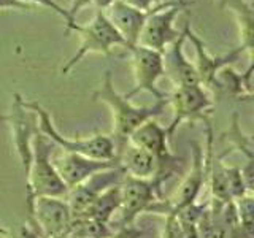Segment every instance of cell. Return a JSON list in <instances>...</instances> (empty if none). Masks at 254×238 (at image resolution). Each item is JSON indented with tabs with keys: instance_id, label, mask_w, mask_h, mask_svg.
<instances>
[{
	"instance_id": "cell-12",
	"label": "cell",
	"mask_w": 254,
	"mask_h": 238,
	"mask_svg": "<svg viewBox=\"0 0 254 238\" xmlns=\"http://www.w3.org/2000/svg\"><path fill=\"white\" fill-rule=\"evenodd\" d=\"M51 161L56 172L59 173L61 179L68 190L83 184L94 175L119 167L118 159H115V161H99V159H89L73 153H64V151L51 157Z\"/></svg>"
},
{
	"instance_id": "cell-4",
	"label": "cell",
	"mask_w": 254,
	"mask_h": 238,
	"mask_svg": "<svg viewBox=\"0 0 254 238\" xmlns=\"http://www.w3.org/2000/svg\"><path fill=\"white\" fill-rule=\"evenodd\" d=\"M75 32H78L81 37V43H79L76 53L62 65V75H68L70 70L76 67L87 54H110L116 46L126 48L124 38L118 34V30L108 21L105 13L99 10L95 11L94 18L86 26L76 24Z\"/></svg>"
},
{
	"instance_id": "cell-18",
	"label": "cell",
	"mask_w": 254,
	"mask_h": 238,
	"mask_svg": "<svg viewBox=\"0 0 254 238\" xmlns=\"http://www.w3.org/2000/svg\"><path fill=\"white\" fill-rule=\"evenodd\" d=\"M219 6L222 10L234 13L238 34H240V48L253 58V26H254V8L248 0H221Z\"/></svg>"
},
{
	"instance_id": "cell-10",
	"label": "cell",
	"mask_w": 254,
	"mask_h": 238,
	"mask_svg": "<svg viewBox=\"0 0 254 238\" xmlns=\"http://www.w3.org/2000/svg\"><path fill=\"white\" fill-rule=\"evenodd\" d=\"M42 238H62L71 224V213L64 197H37L29 203Z\"/></svg>"
},
{
	"instance_id": "cell-1",
	"label": "cell",
	"mask_w": 254,
	"mask_h": 238,
	"mask_svg": "<svg viewBox=\"0 0 254 238\" xmlns=\"http://www.w3.org/2000/svg\"><path fill=\"white\" fill-rule=\"evenodd\" d=\"M94 100L103 102L111 111L116 146L127 141L129 135L143 122H146L148 119L161 116L165 111L167 105H169V99L167 97L156 100L149 107L133 105L130 99H127L126 95L119 94L115 89L113 76H111L110 70L105 71V76H103L100 87L94 92Z\"/></svg>"
},
{
	"instance_id": "cell-2",
	"label": "cell",
	"mask_w": 254,
	"mask_h": 238,
	"mask_svg": "<svg viewBox=\"0 0 254 238\" xmlns=\"http://www.w3.org/2000/svg\"><path fill=\"white\" fill-rule=\"evenodd\" d=\"M22 105L26 110L38 116L40 133L45 135L56 146H59L64 153H73L89 159H99V161H115V159H118L116 141L110 135L95 133L92 137H86V138H68L56 129L48 110H45L40 103L22 100Z\"/></svg>"
},
{
	"instance_id": "cell-22",
	"label": "cell",
	"mask_w": 254,
	"mask_h": 238,
	"mask_svg": "<svg viewBox=\"0 0 254 238\" xmlns=\"http://www.w3.org/2000/svg\"><path fill=\"white\" fill-rule=\"evenodd\" d=\"M22 2H26L29 5H32L34 8L37 6H45V8H50V10H53L56 14H59L61 18L65 21V27H68L70 24V19H68V13L65 8H62L58 2H54V0H22Z\"/></svg>"
},
{
	"instance_id": "cell-25",
	"label": "cell",
	"mask_w": 254,
	"mask_h": 238,
	"mask_svg": "<svg viewBox=\"0 0 254 238\" xmlns=\"http://www.w3.org/2000/svg\"><path fill=\"white\" fill-rule=\"evenodd\" d=\"M141 230L135 229L133 224H129V226H123L118 229L116 234H111L108 238H140L141 237Z\"/></svg>"
},
{
	"instance_id": "cell-7",
	"label": "cell",
	"mask_w": 254,
	"mask_h": 238,
	"mask_svg": "<svg viewBox=\"0 0 254 238\" xmlns=\"http://www.w3.org/2000/svg\"><path fill=\"white\" fill-rule=\"evenodd\" d=\"M169 105H172V122L167 127L170 138L173 137L178 125L188 121H208L206 115L211 113L214 102L206 94L205 87L200 84L177 86L169 95Z\"/></svg>"
},
{
	"instance_id": "cell-26",
	"label": "cell",
	"mask_w": 254,
	"mask_h": 238,
	"mask_svg": "<svg viewBox=\"0 0 254 238\" xmlns=\"http://www.w3.org/2000/svg\"><path fill=\"white\" fill-rule=\"evenodd\" d=\"M119 2L129 5L132 8H137V10H141V11H149L159 5L156 3V0H119Z\"/></svg>"
},
{
	"instance_id": "cell-3",
	"label": "cell",
	"mask_w": 254,
	"mask_h": 238,
	"mask_svg": "<svg viewBox=\"0 0 254 238\" xmlns=\"http://www.w3.org/2000/svg\"><path fill=\"white\" fill-rule=\"evenodd\" d=\"M51 148V141L37 130L32 138V156L26 169L29 203L37 197H65L68 192L53 165Z\"/></svg>"
},
{
	"instance_id": "cell-13",
	"label": "cell",
	"mask_w": 254,
	"mask_h": 238,
	"mask_svg": "<svg viewBox=\"0 0 254 238\" xmlns=\"http://www.w3.org/2000/svg\"><path fill=\"white\" fill-rule=\"evenodd\" d=\"M170 135L167 132V127H162L156 119H148L146 122H143L140 127H137L127 138V143H130L132 146L143 149L154 156L159 164L162 165V169L167 172H173L170 165L177 164L178 159L172 154L170 151Z\"/></svg>"
},
{
	"instance_id": "cell-20",
	"label": "cell",
	"mask_w": 254,
	"mask_h": 238,
	"mask_svg": "<svg viewBox=\"0 0 254 238\" xmlns=\"http://www.w3.org/2000/svg\"><path fill=\"white\" fill-rule=\"evenodd\" d=\"M229 140L234 143L237 149L245 151V154L248 156V161H253V140L248 135H243V132L240 130L237 115H234L232 127H230V130H229Z\"/></svg>"
},
{
	"instance_id": "cell-23",
	"label": "cell",
	"mask_w": 254,
	"mask_h": 238,
	"mask_svg": "<svg viewBox=\"0 0 254 238\" xmlns=\"http://www.w3.org/2000/svg\"><path fill=\"white\" fill-rule=\"evenodd\" d=\"M87 5H92V0H70V6L67 8L68 19H70L68 27H65L67 32L75 30V27H76V16H78V13L81 11L83 8H86Z\"/></svg>"
},
{
	"instance_id": "cell-28",
	"label": "cell",
	"mask_w": 254,
	"mask_h": 238,
	"mask_svg": "<svg viewBox=\"0 0 254 238\" xmlns=\"http://www.w3.org/2000/svg\"><path fill=\"white\" fill-rule=\"evenodd\" d=\"M178 2H186V0H178Z\"/></svg>"
},
{
	"instance_id": "cell-16",
	"label": "cell",
	"mask_w": 254,
	"mask_h": 238,
	"mask_svg": "<svg viewBox=\"0 0 254 238\" xmlns=\"http://www.w3.org/2000/svg\"><path fill=\"white\" fill-rule=\"evenodd\" d=\"M185 42H186V30L183 27V32L178 37V40H175V42L162 53L165 75L172 79L175 87L198 84L194 62H190L185 54Z\"/></svg>"
},
{
	"instance_id": "cell-6",
	"label": "cell",
	"mask_w": 254,
	"mask_h": 238,
	"mask_svg": "<svg viewBox=\"0 0 254 238\" xmlns=\"http://www.w3.org/2000/svg\"><path fill=\"white\" fill-rule=\"evenodd\" d=\"M190 3L178 0H165L149 14L138 38V45L164 53L175 40H178L183 30H178L175 22L180 13L186 10Z\"/></svg>"
},
{
	"instance_id": "cell-9",
	"label": "cell",
	"mask_w": 254,
	"mask_h": 238,
	"mask_svg": "<svg viewBox=\"0 0 254 238\" xmlns=\"http://www.w3.org/2000/svg\"><path fill=\"white\" fill-rule=\"evenodd\" d=\"M192 167H190L186 178L181 181L178 189L175 190V194L167 202L157 200L148 211H156L161 214H175L180 210L186 208V206L195 203L198 194L203 187L205 175H206V162L202 148L192 143Z\"/></svg>"
},
{
	"instance_id": "cell-5",
	"label": "cell",
	"mask_w": 254,
	"mask_h": 238,
	"mask_svg": "<svg viewBox=\"0 0 254 238\" xmlns=\"http://www.w3.org/2000/svg\"><path fill=\"white\" fill-rule=\"evenodd\" d=\"M169 175H162L154 179H138L132 177H124L119 181V210L121 226L133 224L135 218L140 213L148 211L157 200H161V186Z\"/></svg>"
},
{
	"instance_id": "cell-24",
	"label": "cell",
	"mask_w": 254,
	"mask_h": 238,
	"mask_svg": "<svg viewBox=\"0 0 254 238\" xmlns=\"http://www.w3.org/2000/svg\"><path fill=\"white\" fill-rule=\"evenodd\" d=\"M0 10H18V11H34L35 8L22 2V0H0Z\"/></svg>"
},
{
	"instance_id": "cell-27",
	"label": "cell",
	"mask_w": 254,
	"mask_h": 238,
	"mask_svg": "<svg viewBox=\"0 0 254 238\" xmlns=\"http://www.w3.org/2000/svg\"><path fill=\"white\" fill-rule=\"evenodd\" d=\"M113 2H115V0H92V5L97 8L99 11H105L111 6V3H113Z\"/></svg>"
},
{
	"instance_id": "cell-11",
	"label": "cell",
	"mask_w": 254,
	"mask_h": 238,
	"mask_svg": "<svg viewBox=\"0 0 254 238\" xmlns=\"http://www.w3.org/2000/svg\"><path fill=\"white\" fill-rule=\"evenodd\" d=\"M185 30H186V40H189V42L192 43L194 50H195L194 67L197 71L198 84L203 86L205 89L214 87L216 86L218 75L226 67H229L230 63H234L238 58H240V56L245 53V50L238 46L234 51H230L229 54L213 56L208 53V50H206V43L192 30V26H190L189 21H186V24H185Z\"/></svg>"
},
{
	"instance_id": "cell-17",
	"label": "cell",
	"mask_w": 254,
	"mask_h": 238,
	"mask_svg": "<svg viewBox=\"0 0 254 238\" xmlns=\"http://www.w3.org/2000/svg\"><path fill=\"white\" fill-rule=\"evenodd\" d=\"M11 124H13V133H14V143L18 146V151L21 154V159L24 165L30 162L32 156V138L37 133V130L32 125V121L27 118L26 108L22 107V99L21 95H14V103H13V115H11Z\"/></svg>"
},
{
	"instance_id": "cell-8",
	"label": "cell",
	"mask_w": 254,
	"mask_h": 238,
	"mask_svg": "<svg viewBox=\"0 0 254 238\" xmlns=\"http://www.w3.org/2000/svg\"><path fill=\"white\" fill-rule=\"evenodd\" d=\"M132 56V70L135 78L133 89L126 94L127 99H132L138 92H149L153 94L156 100L164 99L161 91L157 89V81L165 76V67H164V54L156 50H149L141 45H135L127 48Z\"/></svg>"
},
{
	"instance_id": "cell-19",
	"label": "cell",
	"mask_w": 254,
	"mask_h": 238,
	"mask_svg": "<svg viewBox=\"0 0 254 238\" xmlns=\"http://www.w3.org/2000/svg\"><path fill=\"white\" fill-rule=\"evenodd\" d=\"M119 203H121V200H119V182H118V184L105 189L103 192H100L95 197V200L91 203V206L87 208L83 218L102 222V224H108L110 219L113 218V214L118 213Z\"/></svg>"
},
{
	"instance_id": "cell-15",
	"label": "cell",
	"mask_w": 254,
	"mask_h": 238,
	"mask_svg": "<svg viewBox=\"0 0 254 238\" xmlns=\"http://www.w3.org/2000/svg\"><path fill=\"white\" fill-rule=\"evenodd\" d=\"M157 6H154L153 10H149V11H141V10H137V8H132L129 5L119 2V0H115L108 10H105L103 13H105L108 21L113 24V27L118 30V34L124 38L126 50H127V48L138 45V38L143 30V26H145L149 14L153 13Z\"/></svg>"
},
{
	"instance_id": "cell-21",
	"label": "cell",
	"mask_w": 254,
	"mask_h": 238,
	"mask_svg": "<svg viewBox=\"0 0 254 238\" xmlns=\"http://www.w3.org/2000/svg\"><path fill=\"white\" fill-rule=\"evenodd\" d=\"M162 238H185V232L177 214H167Z\"/></svg>"
},
{
	"instance_id": "cell-14",
	"label": "cell",
	"mask_w": 254,
	"mask_h": 238,
	"mask_svg": "<svg viewBox=\"0 0 254 238\" xmlns=\"http://www.w3.org/2000/svg\"><path fill=\"white\" fill-rule=\"evenodd\" d=\"M118 162L124 175L138 179H154L162 175L172 177L173 172H167L162 169L159 161L143 149L132 146L130 143H121L118 145Z\"/></svg>"
}]
</instances>
